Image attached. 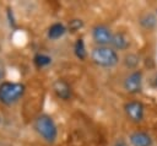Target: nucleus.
<instances>
[{"mask_svg": "<svg viewBox=\"0 0 157 146\" xmlns=\"http://www.w3.org/2000/svg\"><path fill=\"white\" fill-rule=\"evenodd\" d=\"M91 60L99 67L110 69L119 64V55L109 45H97L91 50Z\"/></svg>", "mask_w": 157, "mask_h": 146, "instance_id": "f257e3e1", "label": "nucleus"}, {"mask_svg": "<svg viewBox=\"0 0 157 146\" xmlns=\"http://www.w3.org/2000/svg\"><path fill=\"white\" fill-rule=\"evenodd\" d=\"M26 87L21 82L4 81L0 83V102L5 106H12L25 94Z\"/></svg>", "mask_w": 157, "mask_h": 146, "instance_id": "f03ea898", "label": "nucleus"}, {"mask_svg": "<svg viewBox=\"0 0 157 146\" xmlns=\"http://www.w3.org/2000/svg\"><path fill=\"white\" fill-rule=\"evenodd\" d=\"M34 129L37 134L48 144H53L58 137V128L50 115H39L34 121Z\"/></svg>", "mask_w": 157, "mask_h": 146, "instance_id": "7ed1b4c3", "label": "nucleus"}, {"mask_svg": "<svg viewBox=\"0 0 157 146\" xmlns=\"http://www.w3.org/2000/svg\"><path fill=\"white\" fill-rule=\"evenodd\" d=\"M124 113L131 123L139 124L145 118V106L140 101H129L124 104Z\"/></svg>", "mask_w": 157, "mask_h": 146, "instance_id": "20e7f679", "label": "nucleus"}, {"mask_svg": "<svg viewBox=\"0 0 157 146\" xmlns=\"http://www.w3.org/2000/svg\"><path fill=\"white\" fill-rule=\"evenodd\" d=\"M142 81H144V76H142V71L141 70H134L131 71L123 81V88L130 93V94H136L140 93L142 90Z\"/></svg>", "mask_w": 157, "mask_h": 146, "instance_id": "39448f33", "label": "nucleus"}, {"mask_svg": "<svg viewBox=\"0 0 157 146\" xmlns=\"http://www.w3.org/2000/svg\"><path fill=\"white\" fill-rule=\"evenodd\" d=\"M113 38V32L105 25H97L92 28V39L97 45H108Z\"/></svg>", "mask_w": 157, "mask_h": 146, "instance_id": "423d86ee", "label": "nucleus"}, {"mask_svg": "<svg viewBox=\"0 0 157 146\" xmlns=\"http://www.w3.org/2000/svg\"><path fill=\"white\" fill-rule=\"evenodd\" d=\"M129 142L131 146H152L153 139L148 133L136 130L129 135Z\"/></svg>", "mask_w": 157, "mask_h": 146, "instance_id": "0eeeda50", "label": "nucleus"}, {"mask_svg": "<svg viewBox=\"0 0 157 146\" xmlns=\"http://www.w3.org/2000/svg\"><path fill=\"white\" fill-rule=\"evenodd\" d=\"M53 91L56 94V97L60 98L61 101H69L72 97V88H71V86L65 80H61V79L54 81Z\"/></svg>", "mask_w": 157, "mask_h": 146, "instance_id": "6e6552de", "label": "nucleus"}, {"mask_svg": "<svg viewBox=\"0 0 157 146\" xmlns=\"http://www.w3.org/2000/svg\"><path fill=\"white\" fill-rule=\"evenodd\" d=\"M110 47L115 50H126L130 48V38L124 32L113 33Z\"/></svg>", "mask_w": 157, "mask_h": 146, "instance_id": "1a4fd4ad", "label": "nucleus"}, {"mask_svg": "<svg viewBox=\"0 0 157 146\" xmlns=\"http://www.w3.org/2000/svg\"><path fill=\"white\" fill-rule=\"evenodd\" d=\"M66 31H67V27H66L64 23H61V22H55V23H53V25L48 28L47 36H48L49 39L56 40V39H59V38H61V37L66 33Z\"/></svg>", "mask_w": 157, "mask_h": 146, "instance_id": "9d476101", "label": "nucleus"}, {"mask_svg": "<svg viewBox=\"0 0 157 146\" xmlns=\"http://www.w3.org/2000/svg\"><path fill=\"white\" fill-rule=\"evenodd\" d=\"M123 64L126 69H130V70H137L136 67L139 66L140 64V56L135 53H128L125 54L124 59H123Z\"/></svg>", "mask_w": 157, "mask_h": 146, "instance_id": "9b49d317", "label": "nucleus"}, {"mask_svg": "<svg viewBox=\"0 0 157 146\" xmlns=\"http://www.w3.org/2000/svg\"><path fill=\"white\" fill-rule=\"evenodd\" d=\"M74 53L76 55L77 59L80 60H85L87 58V50H86V45L82 38L76 39L75 44H74Z\"/></svg>", "mask_w": 157, "mask_h": 146, "instance_id": "f8f14e48", "label": "nucleus"}, {"mask_svg": "<svg viewBox=\"0 0 157 146\" xmlns=\"http://www.w3.org/2000/svg\"><path fill=\"white\" fill-rule=\"evenodd\" d=\"M139 22H140V25H141L145 29H152V28H155V26H156V23H157V17H155L152 13L148 12V13L142 15V16L140 17Z\"/></svg>", "mask_w": 157, "mask_h": 146, "instance_id": "ddd939ff", "label": "nucleus"}, {"mask_svg": "<svg viewBox=\"0 0 157 146\" xmlns=\"http://www.w3.org/2000/svg\"><path fill=\"white\" fill-rule=\"evenodd\" d=\"M33 63H34V65H36L38 69H43V67H45V66H48V65L52 64V58H50L49 55H47V54L38 53V54L34 55Z\"/></svg>", "mask_w": 157, "mask_h": 146, "instance_id": "4468645a", "label": "nucleus"}, {"mask_svg": "<svg viewBox=\"0 0 157 146\" xmlns=\"http://www.w3.org/2000/svg\"><path fill=\"white\" fill-rule=\"evenodd\" d=\"M82 27H83V21L80 20V18H74V20H71V21L69 22V25H67V31H70V32L74 33V32L80 31Z\"/></svg>", "mask_w": 157, "mask_h": 146, "instance_id": "2eb2a0df", "label": "nucleus"}, {"mask_svg": "<svg viewBox=\"0 0 157 146\" xmlns=\"http://www.w3.org/2000/svg\"><path fill=\"white\" fill-rule=\"evenodd\" d=\"M113 146H129V145H128V142L123 137H119V139L115 140V142L113 144Z\"/></svg>", "mask_w": 157, "mask_h": 146, "instance_id": "dca6fc26", "label": "nucleus"}, {"mask_svg": "<svg viewBox=\"0 0 157 146\" xmlns=\"http://www.w3.org/2000/svg\"><path fill=\"white\" fill-rule=\"evenodd\" d=\"M1 79H2V70H1V67H0V81H1Z\"/></svg>", "mask_w": 157, "mask_h": 146, "instance_id": "f3484780", "label": "nucleus"}, {"mask_svg": "<svg viewBox=\"0 0 157 146\" xmlns=\"http://www.w3.org/2000/svg\"><path fill=\"white\" fill-rule=\"evenodd\" d=\"M0 124H1V117H0Z\"/></svg>", "mask_w": 157, "mask_h": 146, "instance_id": "a211bd4d", "label": "nucleus"}]
</instances>
